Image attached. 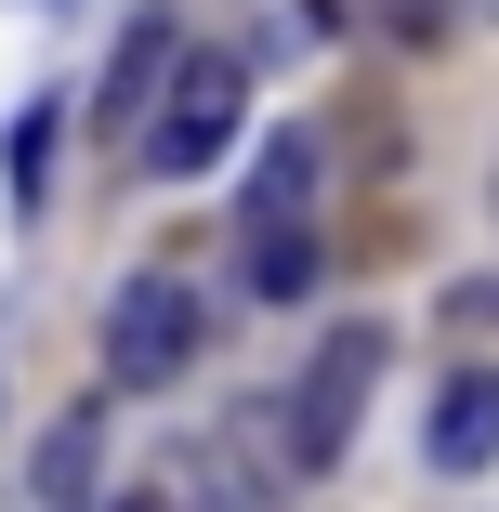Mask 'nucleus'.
<instances>
[{"mask_svg":"<svg viewBox=\"0 0 499 512\" xmlns=\"http://www.w3.org/2000/svg\"><path fill=\"white\" fill-rule=\"evenodd\" d=\"M237 119H250V66H237V53H184V66L158 79V106H145V171H158V184L224 171V158H237Z\"/></svg>","mask_w":499,"mask_h":512,"instance_id":"f257e3e1","label":"nucleus"},{"mask_svg":"<svg viewBox=\"0 0 499 512\" xmlns=\"http://www.w3.org/2000/svg\"><path fill=\"white\" fill-rule=\"evenodd\" d=\"M368 381H381V329H329L303 394H289V473H342V447L368 421Z\"/></svg>","mask_w":499,"mask_h":512,"instance_id":"f03ea898","label":"nucleus"},{"mask_svg":"<svg viewBox=\"0 0 499 512\" xmlns=\"http://www.w3.org/2000/svg\"><path fill=\"white\" fill-rule=\"evenodd\" d=\"M197 368V289L184 276H132L119 302H106V381L119 394H158V381H184Z\"/></svg>","mask_w":499,"mask_h":512,"instance_id":"7ed1b4c3","label":"nucleus"},{"mask_svg":"<svg viewBox=\"0 0 499 512\" xmlns=\"http://www.w3.org/2000/svg\"><path fill=\"white\" fill-rule=\"evenodd\" d=\"M184 53H171V14H132L119 27V66H106V92H92V132H132L145 106H158V79H171Z\"/></svg>","mask_w":499,"mask_h":512,"instance_id":"20e7f679","label":"nucleus"},{"mask_svg":"<svg viewBox=\"0 0 499 512\" xmlns=\"http://www.w3.org/2000/svg\"><path fill=\"white\" fill-rule=\"evenodd\" d=\"M434 460H447V473H486V460H499V368H473V381L434 394Z\"/></svg>","mask_w":499,"mask_h":512,"instance_id":"39448f33","label":"nucleus"},{"mask_svg":"<svg viewBox=\"0 0 499 512\" xmlns=\"http://www.w3.org/2000/svg\"><path fill=\"white\" fill-rule=\"evenodd\" d=\"M92 473H106V421H92V407H66V421L40 434V499H53V512H79V499H92Z\"/></svg>","mask_w":499,"mask_h":512,"instance_id":"423d86ee","label":"nucleus"},{"mask_svg":"<svg viewBox=\"0 0 499 512\" xmlns=\"http://www.w3.org/2000/svg\"><path fill=\"white\" fill-rule=\"evenodd\" d=\"M303 184H316V145H303V132H276V145H263V171H250V237L303 211Z\"/></svg>","mask_w":499,"mask_h":512,"instance_id":"0eeeda50","label":"nucleus"},{"mask_svg":"<svg viewBox=\"0 0 499 512\" xmlns=\"http://www.w3.org/2000/svg\"><path fill=\"white\" fill-rule=\"evenodd\" d=\"M250 289H263V302H289V289H316V237H289V224H263V237H250Z\"/></svg>","mask_w":499,"mask_h":512,"instance_id":"6e6552de","label":"nucleus"},{"mask_svg":"<svg viewBox=\"0 0 499 512\" xmlns=\"http://www.w3.org/2000/svg\"><path fill=\"white\" fill-rule=\"evenodd\" d=\"M40 171H53V106L14 119V197H40Z\"/></svg>","mask_w":499,"mask_h":512,"instance_id":"1a4fd4ad","label":"nucleus"},{"mask_svg":"<svg viewBox=\"0 0 499 512\" xmlns=\"http://www.w3.org/2000/svg\"><path fill=\"white\" fill-rule=\"evenodd\" d=\"M119 512H171V499H158V486H132V499H119Z\"/></svg>","mask_w":499,"mask_h":512,"instance_id":"9d476101","label":"nucleus"},{"mask_svg":"<svg viewBox=\"0 0 499 512\" xmlns=\"http://www.w3.org/2000/svg\"><path fill=\"white\" fill-rule=\"evenodd\" d=\"M460 14H486V27H499V0H460Z\"/></svg>","mask_w":499,"mask_h":512,"instance_id":"9b49d317","label":"nucleus"}]
</instances>
